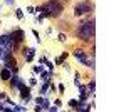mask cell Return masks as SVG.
I'll list each match as a JSON object with an SVG mask.
<instances>
[{"mask_svg":"<svg viewBox=\"0 0 126 112\" xmlns=\"http://www.w3.org/2000/svg\"><path fill=\"white\" fill-rule=\"evenodd\" d=\"M40 10H42V15H44V17H57L59 13L64 10V7H62L61 2L50 0L47 3H44V5L40 7Z\"/></svg>","mask_w":126,"mask_h":112,"instance_id":"1","label":"cell"},{"mask_svg":"<svg viewBox=\"0 0 126 112\" xmlns=\"http://www.w3.org/2000/svg\"><path fill=\"white\" fill-rule=\"evenodd\" d=\"M78 37L82 38V40H91V38L94 37V20L84 22L78 28Z\"/></svg>","mask_w":126,"mask_h":112,"instance_id":"2","label":"cell"},{"mask_svg":"<svg viewBox=\"0 0 126 112\" xmlns=\"http://www.w3.org/2000/svg\"><path fill=\"white\" fill-rule=\"evenodd\" d=\"M91 9H93V7H91V3H89V2H79L78 5L74 7V15H76V17H81V15L87 13Z\"/></svg>","mask_w":126,"mask_h":112,"instance_id":"3","label":"cell"},{"mask_svg":"<svg viewBox=\"0 0 126 112\" xmlns=\"http://www.w3.org/2000/svg\"><path fill=\"white\" fill-rule=\"evenodd\" d=\"M0 45L3 47V49H5V50H12V49H15V44H14V40H12V38H10V35H2V37H0Z\"/></svg>","mask_w":126,"mask_h":112,"instance_id":"4","label":"cell"},{"mask_svg":"<svg viewBox=\"0 0 126 112\" xmlns=\"http://www.w3.org/2000/svg\"><path fill=\"white\" fill-rule=\"evenodd\" d=\"M3 60H5V67L15 74V72H17V62H15V59H14L12 55H9V54H7V55L3 57Z\"/></svg>","mask_w":126,"mask_h":112,"instance_id":"5","label":"cell"},{"mask_svg":"<svg viewBox=\"0 0 126 112\" xmlns=\"http://www.w3.org/2000/svg\"><path fill=\"white\" fill-rule=\"evenodd\" d=\"M74 57H78L79 60L82 62V64H86L87 67H91V69H94V65L93 64H89V60H87V57H86V54L82 52V50H74Z\"/></svg>","mask_w":126,"mask_h":112,"instance_id":"6","label":"cell"},{"mask_svg":"<svg viewBox=\"0 0 126 112\" xmlns=\"http://www.w3.org/2000/svg\"><path fill=\"white\" fill-rule=\"evenodd\" d=\"M24 37H25V34H24L22 30H14V32L10 34V38L14 40V44H15V45H17L19 42H22V40H24Z\"/></svg>","mask_w":126,"mask_h":112,"instance_id":"7","label":"cell"},{"mask_svg":"<svg viewBox=\"0 0 126 112\" xmlns=\"http://www.w3.org/2000/svg\"><path fill=\"white\" fill-rule=\"evenodd\" d=\"M19 89H20V97H22L24 100H29V99H30V89H29V87H25L24 84L20 85Z\"/></svg>","mask_w":126,"mask_h":112,"instance_id":"8","label":"cell"},{"mask_svg":"<svg viewBox=\"0 0 126 112\" xmlns=\"http://www.w3.org/2000/svg\"><path fill=\"white\" fill-rule=\"evenodd\" d=\"M0 77H2V79H3V80H9L10 77H12V74H10V70H9V69H7V67H5V69H3V70H2V72H0Z\"/></svg>","mask_w":126,"mask_h":112,"instance_id":"9","label":"cell"},{"mask_svg":"<svg viewBox=\"0 0 126 112\" xmlns=\"http://www.w3.org/2000/svg\"><path fill=\"white\" fill-rule=\"evenodd\" d=\"M34 54H35V50H34V49H29V50H27V54H25V60L30 62V60L34 59Z\"/></svg>","mask_w":126,"mask_h":112,"instance_id":"10","label":"cell"},{"mask_svg":"<svg viewBox=\"0 0 126 112\" xmlns=\"http://www.w3.org/2000/svg\"><path fill=\"white\" fill-rule=\"evenodd\" d=\"M69 107H71V109H78L79 102H78V100H71V102H69Z\"/></svg>","mask_w":126,"mask_h":112,"instance_id":"11","label":"cell"},{"mask_svg":"<svg viewBox=\"0 0 126 112\" xmlns=\"http://www.w3.org/2000/svg\"><path fill=\"white\" fill-rule=\"evenodd\" d=\"M5 55H7V54H5V49H3V47H0V59H3Z\"/></svg>","mask_w":126,"mask_h":112,"instance_id":"12","label":"cell"},{"mask_svg":"<svg viewBox=\"0 0 126 112\" xmlns=\"http://www.w3.org/2000/svg\"><path fill=\"white\" fill-rule=\"evenodd\" d=\"M15 12H17V19H24V13H22V10H15Z\"/></svg>","mask_w":126,"mask_h":112,"instance_id":"13","label":"cell"},{"mask_svg":"<svg viewBox=\"0 0 126 112\" xmlns=\"http://www.w3.org/2000/svg\"><path fill=\"white\" fill-rule=\"evenodd\" d=\"M40 70H42V69H40V67H34V74H39Z\"/></svg>","mask_w":126,"mask_h":112,"instance_id":"14","label":"cell"},{"mask_svg":"<svg viewBox=\"0 0 126 112\" xmlns=\"http://www.w3.org/2000/svg\"><path fill=\"white\" fill-rule=\"evenodd\" d=\"M89 87H91V92H94V80H91V84H89Z\"/></svg>","mask_w":126,"mask_h":112,"instance_id":"15","label":"cell"},{"mask_svg":"<svg viewBox=\"0 0 126 112\" xmlns=\"http://www.w3.org/2000/svg\"><path fill=\"white\" fill-rule=\"evenodd\" d=\"M59 40H61V42H64V40H66V35H64V34H61V35H59Z\"/></svg>","mask_w":126,"mask_h":112,"instance_id":"16","label":"cell"},{"mask_svg":"<svg viewBox=\"0 0 126 112\" xmlns=\"http://www.w3.org/2000/svg\"><path fill=\"white\" fill-rule=\"evenodd\" d=\"M5 2H7L9 5H12V3H14V0H5Z\"/></svg>","mask_w":126,"mask_h":112,"instance_id":"17","label":"cell"},{"mask_svg":"<svg viewBox=\"0 0 126 112\" xmlns=\"http://www.w3.org/2000/svg\"><path fill=\"white\" fill-rule=\"evenodd\" d=\"M0 97H3V94H2V92H0Z\"/></svg>","mask_w":126,"mask_h":112,"instance_id":"18","label":"cell"},{"mask_svg":"<svg viewBox=\"0 0 126 112\" xmlns=\"http://www.w3.org/2000/svg\"><path fill=\"white\" fill-rule=\"evenodd\" d=\"M56 2H59V0H56Z\"/></svg>","mask_w":126,"mask_h":112,"instance_id":"19","label":"cell"}]
</instances>
